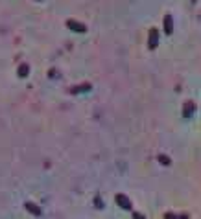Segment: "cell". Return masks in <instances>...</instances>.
I'll return each mask as SVG.
<instances>
[{
	"mask_svg": "<svg viewBox=\"0 0 201 219\" xmlns=\"http://www.w3.org/2000/svg\"><path fill=\"white\" fill-rule=\"evenodd\" d=\"M28 72H30V67H28V64H20V67H19V75H20V78H26Z\"/></svg>",
	"mask_w": 201,
	"mask_h": 219,
	"instance_id": "obj_7",
	"label": "cell"
},
{
	"mask_svg": "<svg viewBox=\"0 0 201 219\" xmlns=\"http://www.w3.org/2000/svg\"><path fill=\"white\" fill-rule=\"evenodd\" d=\"M157 42H159V31L155 28H151V31H150V44L148 46L153 50V48H157Z\"/></svg>",
	"mask_w": 201,
	"mask_h": 219,
	"instance_id": "obj_3",
	"label": "cell"
},
{
	"mask_svg": "<svg viewBox=\"0 0 201 219\" xmlns=\"http://www.w3.org/2000/svg\"><path fill=\"white\" fill-rule=\"evenodd\" d=\"M90 85H81V87H76V89H72V92H81V90H89Z\"/></svg>",
	"mask_w": 201,
	"mask_h": 219,
	"instance_id": "obj_8",
	"label": "cell"
},
{
	"mask_svg": "<svg viewBox=\"0 0 201 219\" xmlns=\"http://www.w3.org/2000/svg\"><path fill=\"white\" fill-rule=\"evenodd\" d=\"M194 109H196V103H192V101H186V107H185V118H190V116H192Z\"/></svg>",
	"mask_w": 201,
	"mask_h": 219,
	"instance_id": "obj_5",
	"label": "cell"
},
{
	"mask_svg": "<svg viewBox=\"0 0 201 219\" xmlns=\"http://www.w3.org/2000/svg\"><path fill=\"white\" fill-rule=\"evenodd\" d=\"M159 160H161V164H166V166L170 164V158H168V157H164V155H161V157H159Z\"/></svg>",
	"mask_w": 201,
	"mask_h": 219,
	"instance_id": "obj_9",
	"label": "cell"
},
{
	"mask_svg": "<svg viewBox=\"0 0 201 219\" xmlns=\"http://www.w3.org/2000/svg\"><path fill=\"white\" fill-rule=\"evenodd\" d=\"M26 208H28L30 212H33L35 215H41V214H43V212H41L39 208H37V204H33V203H26Z\"/></svg>",
	"mask_w": 201,
	"mask_h": 219,
	"instance_id": "obj_6",
	"label": "cell"
},
{
	"mask_svg": "<svg viewBox=\"0 0 201 219\" xmlns=\"http://www.w3.org/2000/svg\"><path fill=\"white\" fill-rule=\"evenodd\" d=\"M164 31L168 35L174 31V20H172V15L170 13H166V17H164Z\"/></svg>",
	"mask_w": 201,
	"mask_h": 219,
	"instance_id": "obj_4",
	"label": "cell"
},
{
	"mask_svg": "<svg viewBox=\"0 0 201 219\" xmlns=\"http://www.w3.org/2000/svg\"><path fill=\"white\" fill-rule=\"evenodd\" d=\"M114 199H116V203H118V206H122L124 210H131V208H133L131 201H129V199H128V197H125V195H122V193H118V195L114 197Z\"/></svg>",
	"mask_w": 201,
	"mask_h": 219,
	"instance_id": "obj_1",
	"label": "cell"
},
{
	"mask_svg": "<svg viewBox=\"0 0 201 219\" xmlns=\"http://www.w3.org/2000/svg\"><path fill=\"white\" fill-rule=\"evenodd\" d=\"M67 26L72 30V31H79V33H85L87 31V28H85V24H81V22H76V20H67Z\"/></svg>",
	"mask_w": 201,
	"mask_h": 219,
	"instance_id": "obj_2",
	"label": "cell"
}]
</instances>
